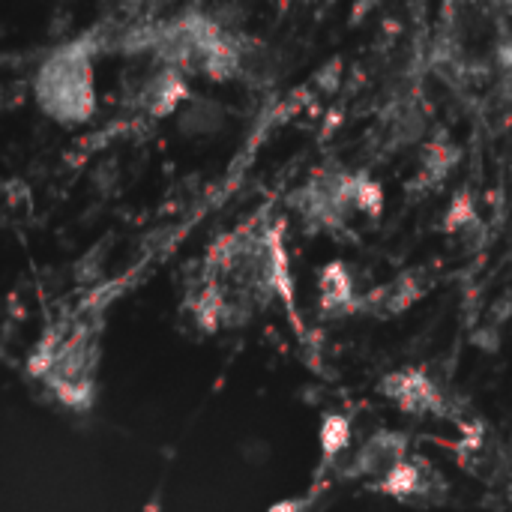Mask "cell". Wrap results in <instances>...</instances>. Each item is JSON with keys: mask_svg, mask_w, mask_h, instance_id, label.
<instances>
[]
</instances>
